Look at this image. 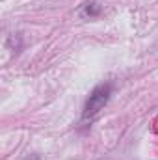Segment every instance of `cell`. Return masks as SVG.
I'll return each instance as SVG.
<instances>
[{
	"instance_id": "3",
	"label": "cell",
	"mask_w": 158,
	"mask_h": 160,
	"mask_svg": "<svg viewBox=\"0 0 158 160\" xmlns=\"http://www.w3.org/2000/svg\"><path fill=\"white\" fill-rule=\"evenodd\" d=\"M26 160H39V157H37V155H32V157H28Z\"/></svg>"
},
{
	"instance_id": "2",
	"label": "cell",
	"mask_w": 158,
	"mask_h": 160,
	"mask_svg": "<svg viewBox=\"0 0 158 160\" xmlns=\"http://www.w3.org/2000/svg\"><path fill=\"white\" fill-rule=\"evenodd\" d=\"M101 11H102V6H101L99 2H95V0H89V2H86V4L82 6L80 17H82V19H91V17L101 15Z\"/></svg>"
},
{
	"instance_id": "1",
	"label": "cell",
	"mask_w": 158,
	"mask_h": 160,
	"mask_svg": "<svg viewBox=\"0 0 158 160\" xmlns=\"http://www.w3.org/2000/svg\"><path fill=\"white\" fill-rule=\"evenodd\" d=\"M110 95H112V86L110 84H102V86H97L87 102H86V108H84V119H91L93 116H97L110 101Z\"/></svg>"
}]
</instances>
